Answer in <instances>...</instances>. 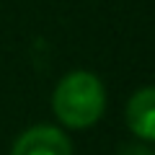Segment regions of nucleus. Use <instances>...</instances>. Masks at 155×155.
Here are the masks:
<instances>
[{"mask_svg": "<svg viewBox=\"0 0 155 155\" xmlns=\"http://www.w3.org/2000/svg\"><path fill=\"white\" fill-rule=\"evenodd\" d=\"M11 155H72V145L62 129L52 124H36L18 134Z\"/></svg>", "mask_w": 155, "mask_h": 155, "instance_id": "obj_2", "label": "nucleus"}, {"mask_svg": "<svg viewBox=\"0 0 155 155\" xmlns=\"http://www.w3.org/2000/svg\"><path fill=\"white\" fill-rule=\"evenodd\" d=\"M127 127L142 142H155V85L134 91L127 101Z\"/></svg>", "mask_w": 155, "mask_h": 155, "instance_id": "obj_3", "label": "nucleus"}, {"mask_svg": "<svg viewBox=\"0 0 155 155\" xmlns=\"http://www.w3.org/2000/svg\"><path fill=\"white\" fill-rule=\"evenodd\" d=\"M54 116L70 129H85L104 116L106 88L88 70H72L62 78L52 96Z\"/></svg>", "mask_w": 155, "mask_h": 155, "instance_id": "obj_1", "label": "nucleus"}, {"mask_svg": "<svg viewBox=\"0 0 155 155\" xmlns=\"http://www.w3.org/2000/svg\"><path fill=\"white\" fill-rule=\"evenodd\" d=\"M119 155H155L142 140H134V142H127L119 147Z\"/></svg>", "mask_w": 155, "mask_h": 155, "instance_id": "obj_4", "label": "nucleus"}]
</instances>
